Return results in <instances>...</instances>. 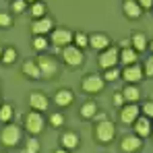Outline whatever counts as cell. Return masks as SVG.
Masks as SVG:
<instances>
[{
    "instance_id": "29",
    "label": "cell",
    "mask_w": 153,
    "mask_h": 153,
    "mask_svg": "<svg viewBox=\"0 0 153 153\" xmlns=\"http://www.w3.org/2000/svg\"><path fill=\"white\" fill-rule=\"evenodd\" d=\"M17 60V50L13 48V46H8V48H4V52H2V64H13Z\"/></svg>"
},
{
    "instance_id": "7",
    "label": "cell",
    "mask_w": 153,
    "mask_h": 153,
    "mask_svg": "<svg viewBox=\"0 0 153 153\" xmlns=\"http://www.w3.org/2000/svg\"><path fill=\"white\" fill-rule=\"evenodd\" d=\"M73 37H75V33L71 29H66V27H54V31L50 33V44L60 50L64 46H71L73 44Z\"/></svg>"
},
{
    "instance_id": "6",
    "label": "cell",
    "mask_w": 153,
    "mask_h": 153,
    "mask_svg": "<svg viewBox=\"0 0 153 153\" xmlns=\"http://www.w3.org/2000/svg\"><path fill=\"white\" fill-rule=\"evenodd\" d=\"M103 87H105V81H103L102 75H97V73H91V75H85L83 76V81H81V89L85 91V93H102Z\"/></svg>"
},
{
    "instance_id": "20",
    "label": "cell",
    "mask_w": 153,
    "mask_h": 153,
    "mask_svg": "<svg viewBox=\"0 0 153 153\" xmlns=\"http://www.w3.org/2000/svg\"><path fill=\"white\" fill-rule=\"evenodd\" d=\"M130 46H132V50H137V52H145L149 48V39H147L145 33L137 31V33H132V37H130Z\"/></svg>"
},
{
    "instance_id": "8",
    "label": "cell",
    "mask_w": 153,
    "mask_h": 153,
    "mask_svg": "<svg viewBox=\"0 0 153 153\" xmlns=\"http://www.w3.org/2000/svg\"><path fill=\"white\" fill-rule=\"evenodd\" d=\"M97 62H100V66H102L103 71H105V68H114V66L120 62V48H118V46L105 48L103 52H100Z\"/></svg>"
},
{
    "instance_id": "27",
    "label": "cell",
    "mask_w": 153,
    "mask_h": 153,
    "mask_svg": "<svg viewBox=\"0 0 153 153\" xmlns=\"http://www.w3.org/2000/svg\"><path fill=\"white\" fill-rule=\"evenodd\" d=\"M102 76H103L105 83H114V81H118V79L122 76V71H118L116 66H114V68H105Z\"/></svg>"
},
{
    "instance_id": "5",
    "label": "cell",
    "mask_w": 153,
    "mask_h": 153,
    "mask_svg": "<svg viewBox=\"0 0 153 153\" xmlns=\"http://www.w3.org/2000/svg\"><path fill=\"white\" fill-rule=\"evenodd\" d=\"M23 126L31 137H37L39 132H44V114L37 110H29L23 118Z\"/></svg>"
},
{
    "instance_id": "21",
    "label": "cell",
    "mask_w": 153,
    "mask_h": 153,
    "mask_svg": "<svg viewBox=\"0 0 153 153\" xmlns=\"http://www.w3.org/2000/svg\"><path fill=\"white\" fill-rule=\"evenodd\" d=\"M97 112H100V108H97V103L93 102V100L85 102L83 105H81V110H79V114H81V118H83V120H93Z\"/></svg>"
},
{
    "instance_id": "1",
    "label": "cell",
    "mask_w": 153,
    "mask_h": 153,
    "mask_svg": "<svg viewBox=\"0 0 153 153\" xmlns=\"http://www.w3.org/2000/svg\"><path fill=\"white\" fill-rule=\"evenodd\" d=\"M93 137H95V141H97L100 145H110V143L116 139V126H114V122H110L108 118L95 122Z\"/></svg>"
},
{
    "instance_id": "38",
    "label": "cell",
    "mask_w": 153,
    "mask_h": 153,
    "mask_svg": "<svg viewBox=\"0 0 153 153\" xmlns=\"http://www.w3.org/2000/svg\"><path fill=\"white\" fill-rule=\"evenodd\" d=\"M118 48H120V50H124V48H132V46H130V39H120V42H118Z\"/></svg>"
},
{
    "instance_id": "25",
    "label": "cell",
    "mask_w": 153,
    "mask_h": 153,
    "mask_svg": "<svg viewBox=\"0 0 153 153\" xmlns=\"http://www.w3.org/2000/svg\"><path fill=\"white\" fill-rule=\"evenodd\" d=\"M13 116H15V108L10 103H2L0 105V122L2 124H8L13 120Z\"/></svg>"
},
{
    "instance_id": "39",
    "label": "cell",
    "mask_w": 153,
    "mask_h": 153,
    "mask_svg": "<svg viewBox=\"0 0 153 153\" xmlns=\"http://www.w3.org/2000/svg\"><path fill=\"white\" fill-rule=\"evenodd\" d=\"M54 153H71V151H68V149H64V147H60V149H56Z\"/></svg>"
},
{
    "instance_id": "33",
    "label": "cell",
    "mask_w": 153,
    "mask_h": 153,
    "mask_svg": "<svg viewBox=\"0 0 153 153\" xmlns=\"http://www.w3.org/2000/svg\"><path fill=\"white\" fill-rule=\"evenodd\" d=\"M13 15L10 13H2L0 10V27H4V29H8V27H13Z\"/></svg>"
},
{
    "instance_id": "30",
    "label": "cell",
    "mask_w": 153,
    "mask_h": 153,
    "mask_svg": "<svg viewBox=\"0 0 153 153\" xmlns=\"http://www.w3.org/2000/svg\"><path fill=\"white\" fill-rule=\"evenodd\" d=\"M39 151V141L35 139V137H31V139H27L25 147L21 149V153H37Z\"/></svg>"
},
{
    "instance_id": "44",
    "label": "cell",
    "mask_w": 153,
    "mask_h": 153,
    "mask_svg": "<svg viewBox=\"0 0 153 153\" xmlns=\"http://www.w3.org/2000/svg\"><path fill=\"white\" fill-rule=\"evenodd\" d=\"M0 105H2V102H0Z\"/></svg>"
},
{
    "instance_id": "42",
    "label": "cell",
    "mask_w": 153,
    "mask_h": 153,
    "mask_svg": "<svg viewBox=\"0 0 153 153\" xmlns=\"http://www.w3.org/2000/svg\"><path fill=\"white\" fill-rule=\"evenodd\" d=\"M27 2H29V4H33V2H37V0H27Z\"/></svg>"
},
{
    "instance_id": "3",
    "label": "cell",
    "mask_w": 153,
    "mask_h": 153,
    "mask_svg": "<svg viewBox=\"0 0 153 153\" xmlns=\"http://www.w3.org/2000/svg\"><path fill=\"white\" fill-rule=\"evenodd\" d=\"M35 60H37L39 71H42V79H54V76L58 75V71H60V62H58L54 56H48V54L44 52V54H39Z\"/></svg>"
},
{
    "instance_id": "17",
    "label": "cell",
    "mask_w": 153,
    "mask_h": 153,
    "mask_svg": "<svg viewBox=\"0 0 153 153\" xmlns=\"http://www.w3.org/2000/svg\"><path fill=\"white\" fill-rule=\"evenodd\" d=\"M89 46H91L93 50L103 52L105 48H110V37H108L105 33H102V31H95V33L89 35Z\"/></svg>"
},
{
    "instance_id": "14",
    "label": "cell",
    "mask_w": 153,
    "mask_h": 153,
    "mask_svg": "<svg viewBox=\"0 0 153 153\" xmlns=\"http://www.w3.org/2000/svg\"><path fill=\"white\" fill-rule=\"evenodd\" d=\"M48 105H50V100L46 97V93H42V91H33V93L29 95V108H31V110L44 112V110H48Z\"/></svg>"
},
{
    "instance_id": "4",
    "label": "cell",
    "mask_w": 153,
    "mask_h": 153,
    "mask_svg": "<svg viewBox=\"0 0 153 153\" xmlns=\"http://www.w3.org/2000/svg\"><path fill=\"white\" fill-rule=\"evenodd\" d=\"M60 58H62V62L66 64V66H81L83 62H85V54L81 48H76L75 44H71V46H64V48H60Z\"/></svg>"
},
{
    "instance_id": "2",
    "label": "cell",
    "mask_w": 153,
    "mask_h": 153,
    "mask_svg": "<svg viewBox=\"0 0 153 153\" xmlns=\"http://www.w3.org/2000/svg\"><path fill=\"white\" fill-rule=\"evenodd\" d=\"M21 137H23L21 126H17L13 122H8L0 128V145H4V147H17L21 143Z\"/></svg>"
},
{
    "instance_id": "34",
    "label": "cell",
    "mask_w": 153,
    "mask_h": 153,
    "mask_svg": "<svg viewBox=\"0 0 153 153\" xmlns=\"http://www.w3.org/2000/svg\"><path fill=\"white\" fill-rule=\"evenodd\" d=\"M143 73L145 76H153V54L145 60V66H143Z\"/></svg>"
},
{
    "instance_id": "24",
    "label": "cell",
    "mask_w": 153,
    "mask_h": 153,
    "mask_svg": "<svg viewBox=\"0 0 153 153\" xmlns=\"http://www.w3.org/2000/svg\"><path fill=\"white\" fill-rule=\"evenodd\" d=\"M46 10H48V6H46V2H42V0L33 2L31 8H29V13H31L33 19H42V17H46Z\"/></svg>"
},
{
    "instance_id": "36",
    "label": "cell",
    "mask_w": 153,
    "mask_h": 153,
    "mask_svg": "<svg viewBox=\"0 0 153 153\" xmlns=\"http://www.w3.org/2000/svg\"><path fill=\"white\" fill-rule=\"evenodd\" d=\"M137 2H139V6L143 10H151L153 8V0H137Z\"/></svg>"
},
{
    "instance_id": "31",
    "label": "cell",
    "mask_w": 153,
    "mask_h": 153,
    "mask_svg": "<svg viewBox=\"0 0 153 153\" xmlns=\"http://www.w3.org/2000/svg\"><path fill=\"white\" fill-rule=\"evenodd\" d=\"M10 10H13L15 15H23L27 10V0H13V2H10Z\"/></svg>"
},
{
    "instance_id": "43",
    "label": "cell",
    "mask_w": 153,
    "mask_h": 153,
    "mask_svg": "<svg viewBox=\"0 0 153 153\" xmlns=\"http://www.w3.org/2000/svg\"><path fill=\"white\" fill-rule=\"evenodd\" d=\"M8 2H13V0H8Z\"/></svg>"
},
{
    "instance_id": "26",
    "label": "cell",
    "mask_w": 153,
    "mask_h": 153,
    "mask_svg": "<svg viewBox=\"0 0 153 153\" xmlns=\"http://www.w3.org/2000/svg\"><path fill=\"white\" fill-rule=\"evenodd\" d=\"M33 48H35V52L44 54V52L50 48V39L46 35H33Z\"/></svg>"
},
{
    "instance_id": "16",
    "label": "cell",
    "mask_w": 153,
    "mask_h": 153,
    "mask_svg": "<svg viewBox=\"0 0 153 153\" xmlns=\"http://www.w3.org/2000/svg\"><path fill=\"white\" fill-rule=\"evenodd\" d=\"M79 143H81V137L73 132V130H64L62 134H60V147H64V149H68V151H73L79 147Z\"/></svg>"
},
{
    "instance_id": "32",
    "label": "cell",
    "mask_w": 153,
    "mask_h": 153,
    "mask_svg": "<svg viewBox=\"0 0 153 153\" xmlns=\"http://www.w3.org/2000/svg\"><path fill=\"white\" fill-rule=\"evenodd\" d=\"M50 124L54 128L64 126V114H62V112H54V114L50 116Z\"/></svg>"
},
{
    "instance_id": "37",
    "label": "cell",
    "mask_w": 153,
    "mask_h": 153,
    "mask_svg": "<svg viewBox=\"0 0 153 153\" xmlns=\"http://www.w3.org/2000/svg\"><path fill=\"white\" fill-rule=\"evenodd\" d=\"M124 103H126V102H124V95H122V91L114 95V105H118V108H122Z\"/></svg>"
},
{
    "instance_id": "15",
    "label": "cell",
    "mask_w": 153,
    "mask_h": 153,
    "mask_svg": "<svg viewBox=\"0 0 153 153\" xmlns=\"http://www.w3.org/2000/svg\"><path fill=\"white\" fill-rule=\"evenodd\" d=\"M73 102H75V93L71 89H66V87H62V89H58L54 93V103L58 108H68Z\"/></svg>"
},
{
    "instance_id": "12",
    "label": "cell",
    "mask_w": 153,
    "mask_h": 153,
    "mask_svg": "<svg viewBox=\"0 0 153 153\" xmlns=\"http://www.w3.org/2000/svg\"><path fill=\"white\" fill-rule=\"evenodd\" d=\"M143 76H145V73H143V66H139V64L124 66V71H122V79L126 81V85H134V83H139Z\"/></svg>"
},
{
    "instance_id": "13",
    "label": "cell",
    "mask_w": 153,
    "mask_h": 153,
    "mask_svg": "<svg viewBox=\"0 0 153 153\" xmlns=\"http://www.w3.org/2000/svg\"><path fill=\"white\" fill-rule=\"evenodd\" d=\"M132 128H134V134H137V137H141V139L149 137V134L153 132V124L149 122V118H147V116H139V118L134 120Z\"/></svg>"
},
{
    "instance_id": "22",
    "label": "cell",
    "mask_w": 153,
    "mask_h": 153,
    "mask_svg": "<svg viewBox=\"0 0 153 153\" xmlns=\"http://www.w3.org/2000/svg\"><path fill=\"white\" fill-rule=\"evenodd\" d=\"M122 95H124V102L126 103H137L141 100V89L137 85H126L122 89Z\"/></svg>"
},
{
    "instance_id": "23",
    "label": "cell",
    "mask_w": 153,
    "mask_h": 153,
    "mask_svg": "<svg viewBox=\"0 0 153 153\" xmlns=\"http://www.w3.org/2000/svg\"><path fill=\"white\" fill-rule=\"evenodd\" d=\"M137 58H139V52L132 50V48H124V50H120V62H122L124 66L137 64Z\"/></svg>"
},
{
    "instance_id": "45",
    "label": "cell",
    "mask_w": 153,
    "mask_h": 153,
    "mask_svg": "<svg viewBox=\"0 0 153 153\" xmlns=\"http://www.w3.org/2000/svg\"><path fill=\"white\" fill-rule=\"evenodd\" d=\"M151 100H153V95H151Z\"/></svg>"
},
{
    "instance_id": "19",
    "label": "cell",
    "mask_w": 153,
    "mask_h": 153,
    "mask_svg": "<svg viewBox=\"0 0 153 153\" xmlns=\"http://www.w3.org/2000/svg\"><path fill=\"white\" fill-rule=\"evenodd\" d=\"M122 8H124V15H126L128 19H139V17L145 13V10L139 6V2H137V0H124Z\"/></svg>"
},
{
    "instance_id": "18",
    "label": "cell",
    "mask_w": 153,
    "mask_h": 153,
    "mask_svg": "<svg viewBox=\"0 0 153 153\" xmlns=\"http://www.w3.org/2000/svg\"><path fill=\"white\" fill-rule=\"evenodd\" d=\"M21 71H23V75H25V76L33 79V81L42 79V71H39V66H37V60H35V58L25 60V62H23V66H21Z\"/></svg>"
},
{
    "instance_id": "40",
    "label": "cell",
    "mask_w": 153,
    "mask_h": 153,
    "mask_svg": "<svg viewBox=\"0 0 153 153\" xmlns=\"http://www.w3.org/2000/svg\"><path fill=\"white\" fill-rule=\"evenodd\" d=\"M149 50H151V52H153V42H149Z\"/></svg>"
},
{
    "instance_id": "28",
    "label": "cell",
    "mask_w": 153,
    "mask_h": 153,
    "mask_svg": "<svg viewBox=\"0 0 153 153\" xmlns=\"http://www.w3.org/2000/svg\"><path fill=\"white\" fill-rule=\"evenodd\" d=\"M73 42H75L76 48H81V50H85L87 46H89V35L87 33H83V31H76L75 37H73Z\"/></svg>"
},
{
    "instance_id": "11",
    "label": "cell",
    "mask_w": 153,
    "mask_h": 153,
    "mask_svg": "<svg viewBox=\"0 0 153 153\" xmlns=\"http://www.w3.org/2000/svg\"><path fill=\"white\" fill-rule=\"evenodd\" d=\"M143 149V139L137 137V134H128V137H122L120 141V151L122 153H137Z\"/></svg>"
},
{
    "instance_id": "9",
    "label": "cell",
    "mask_w": 153,
    "mask_h": 153,
    "mask_svg": "<svg viewBox=\"0 0 153 153\" xmlns=\"http://www.w3.org/2000/svg\"><path fill=\"white\" fill-rule=\"evenodd\" d=\"M141 116V108L137 105V103H124L122 108H120V122L122 124H134V120Z\"/></svg>"
},
{
    "instance_id": "41",
    "label": "cell",
    "mask_w": 153,
    "mask_h": 153,
    "mask_svg": "<svg viewBox=\"0 0 153 153\" xmlns=\"http://www.w3.org/2000/svg\"><path fill=\"white\" fill-rule=\"evenodd\" d=\"M2 52H4V48H0V60H2Z\"/></svg>"
},
{
    "instance_id": "35",
    "label": "cell",
    "mask_w": 153,
    "mask_h": 153,
    "mask_svg": "<svg viewBox=\"0 0 153 153\" xmlns=\"http://www.w3.org/2000/svg\"><path fill=\"white\" fill-rule=\"evenodd\" d=\"M141 110H143V116H147V118H153V100L145 102Z\"/></svg>"
},
{
    "instance_id": "10",
    "label": "cell",
    "mask_w": 153,
    "mask_h": 153,
    "mask_svg": "<svg viewBox=\"0 0 153 153\" xmlns=\"http://www.w3.org/2000/svg\"><path fill=\"white\" fill-rule=\"evenodd\" d=\"M52 31H54V21L50 17L33 19V23H31V33L33 35H50Z\"/></svg>"
}]
</instances>
